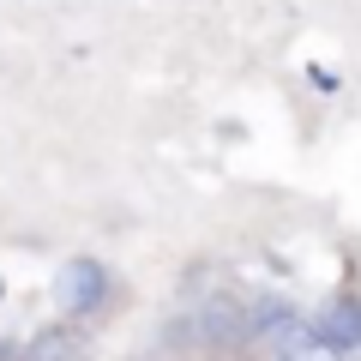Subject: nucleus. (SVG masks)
Instances as JSON below:
<instances>
[{"mask_svg": "<svg viewBox=\"0 0 361 361\" xmlns=\"http://www.w3.org/2000/svg\"><path fill=\"white\" fill-rule=\"evenodd\" d=\"M78 355H85V343L73 331H49V337L30 343V361H78Z\"/></svg>", "mask_w": 361, "mask_h": 361, "instance_id": "obj_3", "label": "nucleus"}, {"mask_svg": "<svg viewBox=\"0 0 361 361\" xmlns=\"http://www.w3.org/2000/svg\"><path fill=\"white\" fill-rule=\"evenodd\" d=\"M103 289H109V277H103L97 259H66V271H61V301H66L73 313H90L97 301H103Z\"/></svg>", "mask_w": 361, "mask_h": 361, "instance_id": "obj_1", "label": "nucleus"}, {"mask_svg": "<svg viewBox=\"0 0 361 361\" xmlns=\"http://www.w3.org/2000/svg\"><path fill=\"white\" fill-rule=\"evenodd\" d=\"M0 361H13V349H6V343H0Z\"/></svg>", "mask_w": 361, "mask_h": 361, "instance_id": "obj_5", "label": "nucleus"}, {"mask_svg": "<svg viewBox=\"0 0 361 361\" xmlns=\"http://www.w3.org/2000/svg\"><path fill=\"white\" fill-rule=\"evenodd\" d=\"M313 337H319L331 355L361 349V307H355V301H331V307L319 313V325H313Z\"/></svg>", "mask_w": 361, "mask_h": 361, "instance_id": "obj_2", "label": "nucleus"}, {"mask_svg": "<svg viewBox=\"0 0 361 361\" xmlns=\"http://www.w3.org/2000/svg\"><path fill=\"white\" fill-rule=\"evenodd\" d=\"M289 319H295V313H289L283 301H259V307L247 313V325H241V331H277V325H289Z\"/></svg>", "mask_w": 361, "mask_h": 361, "instance_id": "obj_4", "label": "nucleus"}]
</instances>
